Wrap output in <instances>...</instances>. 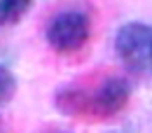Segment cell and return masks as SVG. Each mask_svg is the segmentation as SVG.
Segmentation results:
<instances>
[{
  "instance_id": "6da1fadb",
  "label": "cell",
  "mask_w": 152,
  "mask_h": 133,
  "mask_svg": "<svg viewBox=\"0 0 152 133\" xmlns=\"http://www.w3.org/2000/svg\"><path fill=\"white\" fill-rule=\"evenodd\" d=\"M131 98V86L122 77L103 79L94 91H82L77 86H63L56 91V110L68 117L87 119H110L117 117Z\"/></svg>"
},
{
  "instance_id": "7a4b0ae2",
  "label": "cell",
  "mask_w": 152,
  "mask_h": 133,
  "mask_svg": "<svg viewBox=\"0 0 152 133\" xmlns=\"http://www.w3.org/2000/svg\"><path fill=\"white\" fill-rule=\"evenodd\" d=\"M115 52L126 70L148 77L152 68V28L145 21H126L115 33Z\"/></svg>"
},
{
  "instance_id": "3957f363",
  "label": "cell",
  "mask_w": 152,
  "mask_h": 133,
  "mask_svg": "<svg viewBox=\"0 0 152 133\" xmlns=\"http://www.w3.org/2000/svg\"><path fill=\"white\" fill-rule=\"evenodd\" d=\"M91 38V17L82 7H68L54 14L47 26V42L56 54H75Z\"/></svg>"
},
{
  "instance_id": "277c9868",
  "label": "cell",
  "mask_w": 152,
  "mask_h": 133,
  "mask_svg": "<svg viewBox=\"0 0 152 133\" xmlns=\"http://www.w3.org/2000/svg\"><path fill=\"white\" fill-rule=\"evenodd\" d=\"M33 7V0H0V28L19 23Z\"/></svg>"
},
{
  "instance_id": "5b68a950",
  "label": "cell",
  "mask_w": 152,
  "mask_h": 133,
  "mask_svg": "<svg viewBox=\"0 0 152 133\" xmlns=\"http://www.w3.org/2000/svg\"><path fill=\"white\" fill-rule=\"evenodd\" d=\"M17 89H19V82H17V75L0 63V108L10 105L17 96Z\"/></svg>"
},
{
  "instance_id": "8992f818",
  "label": "cell",
  "mask_w": 152,
  "mask_h": 133,
  "mask_svg": "<svg viewBox=\"0 0 152 133\" xmlns=\"http://www.w3.org/2000/svg\"><path fill=\"white\" fill-rule=\"evenodd\" d=\"M0 129H2V117H0Z\"/></svg>"
}]
</instances>
